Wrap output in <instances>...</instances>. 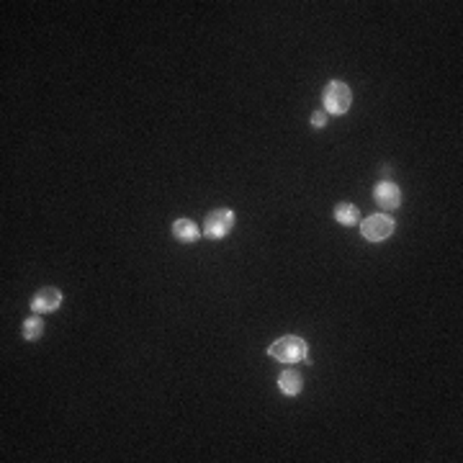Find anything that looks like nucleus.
Segmentation results:
<instances>
[{"mask_svg":"<svg viewBox=\"0 0 463 463\" xmlns=\"http://www.w3.org/2000/svg\"><path fill=\"white\" fill-rule=\"evenodd\" d=\"M42 332H44L42 317H29V319L23 322V337H26V340H39Z\"/></svg>","mask_w":463,"mask_h":463,"instance_id":"10","label":"nucleus"},{"mask_svg":"<svg viewBox=\"0 0 463 463\" xmlns=\"http://www.w3.org/2000/svg\"><path fill=\"white\" fill-rule=\"evenodd\" d=\"M268 355H273L281 363H296V360H307V343L301 337H281L268 348Z\"/></svg>","mask_w":463,"mask_h":463,"instance_id":"1","label":"nucleus"},{"mask_svg":"<svg viewBox=\"0 0 463 463\" xmlns=\"http://www.w3.org/2000/svg\"><path fill=\"white\" fill-rule=\"evenodd\" d=\"M335 219L340 222V224L345 227H353V224H358V219H360V211L353 206V203H340L335 209Z\"/></svg>","mask_w":463,"mask_h":463,"instance_id":"9","label":"nucleus"},{"mask_svg":"<svg viewBox=\"0 0 463 463\" xmlns=\"http://www.w3.org/2000/svg\"><path fill=\"white\" fill-rule=\"evenodd\" d=\"M350 101H353L350 88L340 80L329 82L327 90H324V108H327L329 113H335V116H343V113L350 108Z\"/></svg>","mask_w":463,"mask_h":463,"instance_id":"2","label":"nucleus"},{"mask_svg":"<svg viewBox=\"0 0 463 463\" xmlns=\"http://www.w3.org/2000/svg\"><path fill=\"white\" fill-rule=\"evenodd\" d=\"M278 386H281V391L288 396H296L301 391V386H304V381H301V376L296 374V371H284L281 374V379H278Z\"/></svg>","mask_w":463,"mask_h":463,"instance_id":"8","label":"nucleus"},{"mask_svg":"<svg viewBox=\"0 0 463 463\" xmlns=\"http://www.w3.org/2000/svg\"><path fill=\"white\" fill-rule=\"evenodd\" d=\"M394 219L391 217H383V214H376V217H368L363 224H360V231H363V237L368 242H383L386 237H391V231H394Z\"/></svg>","mask_w":463,"mask_h":463,"instance_id":"3","label":"nucleus"},{"mask_svg":"<svg viewBox=\"0 0 463 463\" xmlns=\"http://www.w3.org/2000/svg\"><path fill=\"white\" fill-rule=\"evenodd\" d=\"M376 203H379L383 211H394L396 206L402 203V191H399V186L391 183V180L379 183V186H376Z\"/></svg>","mask_w":463,"mask_h":463,"instance_id":"5","label":"nucleus"},{"mask_svg":"<svg viewBox=\"0 0 463 463\" xmlns=\"http://www.w3.org/2000/svg\"><path fill=\"white\" fill-rule=\"evenodd\" d=\"M231 227H234V211H229V209L211 211L209 219H206V234H209L211 239L227 237L231 231Z\"/></svg>","mask_w":463,"mask_h":463,"instance_id":"4","label":"nucleus"},{"mask_svg":"<svg viewBox=\"0 0 463 463\" xmlns=\"http://www.w3.org/2000/svg\"><path fill=\"white\" fill-rule=\"evenodd\" d=\"M62 304V293H60V288H42V291L34 296V301H31V309L37 314H49V312H54V309L60 307Z\"/></svg>","mask_w":463,"mask_h":463,"instance_id":"6","label":"nucleus"},{"mask_svg":"<svg viewBox=\"0 0 463 463\" xmlns=\"http://www.w3.org/2000/svg\"><path fill=\"white\" fill-rule=\"evenodd\" d=\"M324 124H327V116H324V113H322V111L314 113V116H312V127L322 129V127H324Z\"/></svg>","mask_w":463,"mask_h":463,"instance_id":"11","label":"nucleus"},{"mask_svg":"<svg viewBox=\"0 0 463 463\" xmlns=\"http://www.w3.org/2000/svg\"><path fill=\"white\" fill-rule=\"evenodd\" d=\"M172 234H175L180 242H196V239L201 237L198 227H196L191 219H178V222L172 224Z\"/></svg>","mask_w":463,"mask_h":463,"instance_id":"7","label":"nucleus"}]
</instances>
